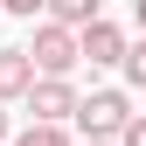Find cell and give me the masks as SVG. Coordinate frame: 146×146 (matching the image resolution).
<instances>
[{
	"label": "cell",
	"instance_id": "3",
	"mask_svg": "<svg viewBox=\"0 0 146 146\" xmlns=\"http://www.w3.org/2000/svg\"><path fill=\"white\" fill-rule=\"evenodd\" d=\"M21 104H28V118H42V125H70L77 84H70V77H35V84L21 90Z\"/></svg>",
	"mask_w": 146,
	"mask_h": 146
},
{
	"label": "cell",
	"instance_id": "14",
	"mask_svg": "<svg viewBox=\"0 0 146 146\" xmlns=\"http://www.w3.org/2000/svg\"><path fill=\"white\" fill-rule=\"evenodd\" d=\"M0 146H7V139H0Z\"/></svg>",
	"mask_w": 146,
	"mask_h": 146
},
{
	"label": "cell",
	"instance_id": "11",
	"mask_svg": "<svg viewBox=\"0 0 146 146\" xmlns=\"http://www.w3.org/2000/svg\"><path fill=\"white\" fill-rule=\"evenodd\" d=\"M132 21H139V28H146V0H132Z\"/></svg>",
	"mask_w": 146,
	"mask_h": 146
},
{
	"label": "cell",
	"instance_id": "13",
	"mask_svg": "<svg viewBox=\"0 0 146 146\" xmlns=\"http://www.w3.org/2000/svg\"><path fill=\"white\" fill-rule=\"evenodd\" d=\"M0 139H7V104H0Z\"/></svg>",
	"mask_w": 146,
	"mask_h": 146
},
{
	"label": "cell",
	"instance_id": "7",
	"mask_svg": "<svg viewBox=\"0 0 146 146\" xmlns=\"http://www.w3.org/2000/svg\"><path fill=\"white\" fill-rule=\"evenodd\" d=\"M118 70H125V84H132V90H146V28H139V42H125Z\"/></svg>",
	"mask_w": 146,
	"mask_h": 146
},
{
	"label": "cell",
	"instance_id": "2",
	"mask_svg": "<svg viewBox=\"0 0 146 146\" xmlns=\"http://www.w3.org/2000/svg\"><path fill=\"white\" fill-rule=\"evenodd\" d=\"M28 63H35V77H70L84 56H77V28H63V21H42L35 28V42H28Z\"/></svg>",
	"mask_w": 146,
	"mask_h": 146
},
{
	"label": "cell",
	"instance_id": "6",
	"mask_svg": "<svg viewBox=\"0 0 146 146\" xmlns=\"http://www.w3.org/2000/svg\"><path fill=\"white\" fill-rule=\"evenodd\" d=\"M42 14H49V21H63V28H84V21H98V14H104V0H42Z\"/></svg>",
	"mask_w": 146,
	"mask_h": 146
},
{
	"label": "cell",
	"instance_id": "10",
	"mask_svg": "<svg viewBox=\"0 0 146 146\" xmlns=\"http://www.w3.org/2000/svg\"><path fill=\"white\" fill-rule=\"evenodd\" d=\"M0 14H21V21H35V14H42V0H0Z\"/></svg>",
	"mask_w": 146,
	"mask_h": 146
},
{
	"label": "cell",
	"instance_id": "8",
	"mask_svg": "<svg viewBox=\"0 0 146 146\" xmlns=\"http://www.w3.org/2000/svg\"><path fill=\"white\" fill-rule=\"evenodd\" d=\"M14 146H77V139H70L63 125H42V118H28V132L14 139Z\"/></svg>",
	"mask_w": 146,
	"mask_h": 146
},
{
	"label": "cell",
	"instance_id": "9",
	"mask_svg": "<svg viewBox=\"0 0 146 146\" xmlns=\"http://www.w3.org/2000/svg\"><path fill=\"white\" fill-rule=\"evenodd\" d=\"M118 146H146V111H132V118L118 125Z\"/></svg>",
	"mask_w": 146,
	"mask_h": 146
},
{
	"label": "cell",
	"instance_id": "4",
	"mask_svg": "<svg viewBox=\"0 0 146 146\" xmlns=\"http://www.w3.org/2000/svg\"><path fill=\"white\" fill-rule=\"evenodd\" d=\"M125 42H132V35H125L118 21H104V14L77 28V56H84L90 70H118V56H125Z\"/></svg>",
	"mask_w": 146,
	"mask_h": 146
},
{
	"label": "cell",
	"instance_id": "12",
	"mask_svg": "<svg viewBox=\"0 0 146 146\" xmlns=\"http://www.w3.org/2000/svg\"><path fill=\"white\" fill-rule=\"evenodd\" d=\"M77 146H118V139H77Z\"/></svg>",
	"mask_w": 146,
	"mask_h": 146
},
{
	"label": "cell",
	"instance_id": "5",
	"mask_svg": "<svg viewBox=\"0 0 146 146\" xmlns=\"http://www.w3.org/2000/svg\"><path fill=\"white\" fill-rule=\"evenodd\" d=\"M35 84V63L28 49H0V104H21V90Z\"/></svg>",
	"mask_w": 146,
	"mask_h": 146
},
{
	"label": "cell",
	"instance_id": "1",
	"mask_svg": "<svg viewBox=\"0 0 146 146\" xmlns=\"http://www.w3.org/2000/svg\"><path fill=\"white\" fill-rule=\"evenodd\" d=\"M77 132L84 139H118V125L132 118V98H125V90H111V84H98L90 90V98H77Z\"/></svg>",
	"mask_w": 146,
	"mask_h": 146
}]
</instances>
